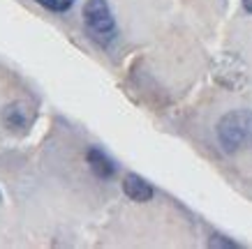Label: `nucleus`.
I'll list each match as a JSON object with an SVG mask.
<instances>
[{"label":"nucleus","mask_w":252,"mask_h":249,"mask_svg":"<svg viewBox=\"0 0 252 249\" xmlns=\"http://www.w3.org/2000/svg\"><path fill=\"white\" fill-rule=\"evenodd\" d=\"M218 141L222 150L234 155L252 145V111H231L218 122Z\"/></svg>","instance_id":"nucleus-1"},{"label":"nucleus","mask_w":252,"mask_h":249,"mask_svg":"<svg viewBox=\"0 0 252 249\" xmlns=\"http://www.w3.org/2000/svg\"><path fill=\"white\" fill-rule=\"evenodd\" d=\"M84 23L88 35L97 44L109 46L116 39V21L107 0H88L84 7Z\"/></svg>","instance_id":"nucleus-2"},{"label":"nucleus","mask_w":252,"mask_h":249,"mask_svg":"<svg viewBox=\"0 0 252 249\" xmlns=\"http://www.w3.org/2000/svg\"><path fill=\"white\" fill-rule=\"evenodd\" d=\"M238 60H241L238 55H231V53H227V55H222L220 60L215 62L213 76L222 83V85H224V88H229V90H238V88H243L245 81H248L245 65H241L238 69L234 67Z\"/></svg>","instance_id":"nucleus-3"},{"label":"nucleus","mask_w":252,"mask_h":249,"mask_svg":"<svg viewBox=\"0 0 252 249\" xmlns=\"http://www.w3.org/2000/svg\"><path fill=\"white\" fill-rule=\"evenodd\" d=\"M123 192H125V196L130 198V201H137V203L151 201L153 194H155L153 187L137 173H127L125 178H123Z\"/></svg>","instance_id":"nucleus-4"},{"label":"nucleus","mask_w":252,"mask_h":249,"mask_svg":"<svg viewBox=\"0 0 252 249\" xmlns=\"http://www.w3.org/2000/svg\"><path fill=\"white\" fill-rule=\"evenodd\" d=\"M86 159H88V166H91V171L97 175V178H102V180H109V178H114L116 164L111 162V157H107V155L99 150V148H88V152H86Z\"/></svg>","instance_id":"nucleus-5"},{"label":"nucleus","mask_w":252,"mask_h":249,"mask_svg":"<svg viewBox=\"0 0 252 249\" xmlns=\"http://www.w3.org/2000/svg\"><path fill=\"white\" fill-rule=\"evenodd\" d=\"M2 120H5V125H7L9 129H23L26 125H28V109L23 104H9L7 109H5V113H2Z\"/></svg>","instance_id":"nucleus-6"},{"label":"nucleus","mask_w":252,"mask_h":249,"mask_svg":"<svg viewBox=\"0 0 252 249\" xmlns=\"http://www.w3.org/2000/svg\"><path fill=\"white\" fill-rule=\"evenodd\" d=\"M35 2H39L42 7L51 9V12H67L74 5V0H35Z\"/></svg>","instance_id":"nucleus-7"},{"label":"nucleus","mask_w":252,"mask_h":249,"mask_svg":"<svg viewBox=\"0 0 252 249\" xmlns=\"http://www.w3.org/2000/svg\"><path fill=\"white\" fill-rule=\"evenodd\" d=\"M243 7H245V9H248V12H250V14H252V0H243Z\"/></svg>","instance_id":"nucleus-8"},{"label":"nucleus","mask_w":252,"mask_h":249,"mask_svg":"<svg viewBox=\"0 0 252 249\" xmlns=\"http://www.w3.org/2000/svg\"><path fill=\"white\" fill-rule=\"evenodd\" d=\"M0 201H2V196H0Z\"/></svg>","instance_id":"nucleus-9"}]
</instances>
